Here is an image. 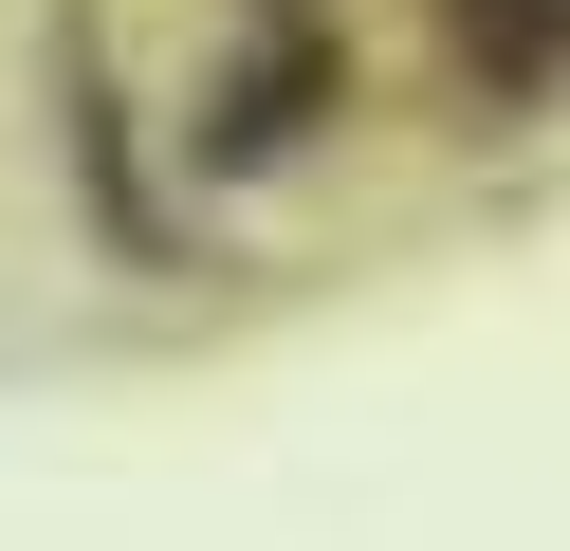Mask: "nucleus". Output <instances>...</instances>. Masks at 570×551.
Segmentation results:
<instances>
[{"label":"nucleus","instance_id":"obj_1","mask_svg":"<svg viewBox=\"0 0 570 551\" xmlns=\"http://www.w3.org/2000/svg\"><path fill=\"white\" fill-rule=\"evenodd\" d=\"M533 37H552V0H479V56L497 73H533Z\"/></svg>","mask_w":570,"mask_h":551}]
</instances>
